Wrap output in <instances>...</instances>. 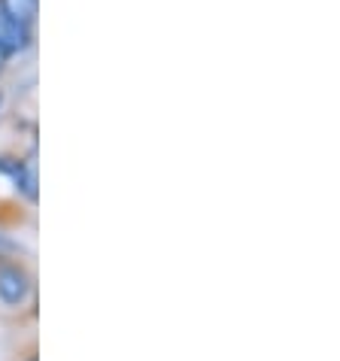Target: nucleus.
<instances>
[{"label":"nucleus","instance_id":"nucleus-2","mask_svg":"<svg viewBox=\"0 0 340 361\" xmlns=\"http://www.w3.org/2000/svg\"><path fill=\"white\" fill-rule=\"evenodd\" d=\"M25 46H28V27L9 22V18L0 13V52L9 58L16 52H22Z\"/></svg>","mask_w":340,"mask_h":361},{"label":"nucleus","instance_id":"nucleus-1","mask_svg":"<svg viewBox=\"0 0 340 361\" xmlns=\"http://www.w3.org/2000/svg\"><path fill=\"white\" fill-rule=\"evenodd\" d=\"M31 295V274L16 262H0V300L6 307H22Z\"/></svg>","mask_w":340,"mask_h":361},{"label":"nucleus","instance_id":"nucleus-5","mask_svg":"<svg viewBox=\"0 0 340 361\" xmlns=\"http://www.w3.org/2000/svg\"><path fill=\"white\" fill-rule=\"evenodd\" d=\"M4 64H6V55L0 52V73H4Z\"/></svg>","mask_w":340,"mask_h":361},{"label":"nucleus","instance_id":"nucleus-6","mask_svg":"<svg viewBox=\"0 0 340 361\" xmlns=\"http://www.w3.org/2000/svg\"><path fill=\"white\" fill-rule=\"evenodd\" d=\"M28 361H37V355H31V358H28Z\"/></svg>","mask_w":340,"mask_h":361},{"label":"nucleus","instance_id":"nucleus-3","mask_svg":"<svg viewBox=\"0 0 340 361\" xmlns=\"http://www.w3.org/2000/svg\"><path fill=\"white\" fill-rule=\"evenodd\" d=\"M37 9H40V0H0V13H4L9 22H16L22 27L34 25Z\"/></svg>","mask_w":340,"mask_h":361},{"label":"nucleus","instance_id":"nucleus-4","mask_svg":"<svg viewBox=\"0 0 340 361\" xmlns=\"http://www.w3.org/2000/svg\"><path fill=\"white\" fill-rule=\"evenodd\" d=\"M13 170V176H16V185L25 192V197L28 200H37V164L34 161H18V164H13L9 167Z\"/></svg>","mask_w":340,"mask_h":361}]
</instances>
